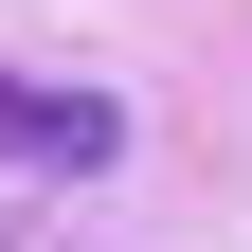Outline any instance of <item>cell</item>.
Listing matches in <instances>:
<instances>
[{
	"label": "cell",
	"instance_id": "6da1fadb",
	"mask_svg": "<svg viewBox=\"0 0 252 252\" xmlns=\"http://www.w3.org/2000/svg\"><path fill=\"white\" fill-rule=\"evenodd\" d=\"M0 162L18 180H108L126 162V108L108 90H54V72H0Z\"/></svg>",
	"mask_w": 252,
	"mask_h": 252
}]
</instances>
